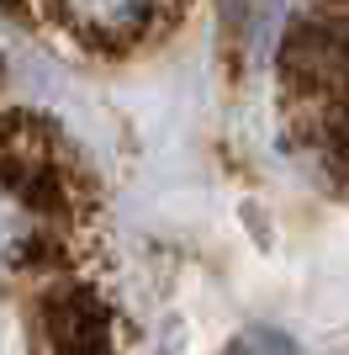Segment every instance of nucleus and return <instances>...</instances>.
<instances>
[{"label":"nucleus","instance_id":"f257e3e1","mask_svg":"<svg viewBox=\"0 0 349 355\" xmlns=\"http://www.w3.org/2000/svg\"><path fill=\"white\" fill-rule=\"evenodd\" d=\"M37 355H116V318L90 282H53L43 292Z\"/></svg>","mask_w":349,"mask_h":355},{"label":"nucleus","instance_id":"f03ea898","mask_svg":"<svg viewBox=\"0 0 349 355\" xmlns=\"http://www.w3.org/2000/svg\"><path fill=\"white\" fill-rule=\"evenodd\" d=\"M58 11L90 48H106V53H122L154 27L159 16V0H58Z\"/></svg>","mask_w":349,"mask_h":355},{"label":"nucleus","instance_id":"7ed1b4c3","mask_svg":"<svg viewBox=\"0 0 349 355\" xmlns=\"http://www.w3.org/2000/svg\"><path fill=\"white\" fill-rule=\"evenodd\" d=\"M222 355H296V345H291L280 329H244V334L228 340Z\"/></svg>","mask_w":349,"mask_h":355}]
</instances>
